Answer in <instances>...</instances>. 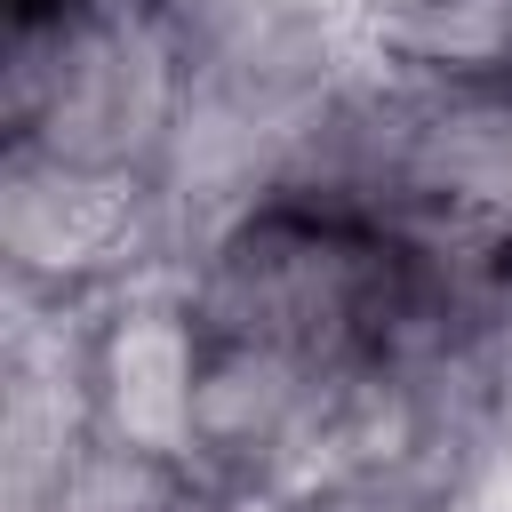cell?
I'll list each match as a JSON object with an SVG mask.
<instances>
[{
  "label": "cell",
  "mask_w": 512,
  "mask_h": 512,
  "mask_svg": "<svg viewBox=\"0 0 512 512\" xmlns=\"http://www.w3.org/2000/svg\"><path fill=\"white\" fill-rule=\"evenodd\" d=\"M176 280L200 344L272 360L320 392L440 344L480 296L384 224L312 192H256L184 256Z\"/></svg>",
  "instance_id": "cell-1"
},
{
  "label": "cell",
  "mask_w": 512,
  "mask_h": 512,
  "mask_svg": "<svg viewBox=\"0 0 512 512\" xmlns=\"http://www.w3.org/2000/svg\"><path fill=\"white\" fill-rule=\"evenodd\" d=\"M272 192L336 200L464 288L512 272V72L368 56Z\"/></svg>",
  "instance_id": "cell-2"
},
{
  "label": "cell",
  "mask_w": 512,
  "mask_h": 512,
  "mask_svg": "<svg viewBox=\"0 0 512 512\" xmlns=\"http://www.w3.org/2000/svg\"><path fill=\"white\" fill-rule=\"evenodd\" d=\"M184 88H192L184 40L152 0L8 8L0 128L16 152L160 184L184 128Z\"/></svg>",
  "instance_id": "cell-3"
},
{
  "label": "cell",
  "mask_w": 512,
  "mask_h": 512,
  "mask_svg": "<svg viewBox=\"0 0 512 512\" xmlns=\"http://www.w3.org/2000/svg\"><path fill=\"white\" fill-rule=\"evenodd\" d=\"M0 256L24 304H104L152 272H176V224L152 176H104L48 152H0Z\"/></svg>",
  "instance_id": "cell-4"
},
{
  "label": "cell",
  "mask_w": 512,
  "mask_h": 512,
  "mask_svg": "<svg viewBox=\"0 0 512 512\" xmlns=\"http://www.w3.org/2000/svg\"><path fill=\"white\" fill-rule=\"evenodd\" d=\"M352 8H360V32H392V24L432 16V8H448V0H352Z\"/></svg>",
  "instance_id": "cell-5"
}]
</instances>
